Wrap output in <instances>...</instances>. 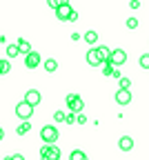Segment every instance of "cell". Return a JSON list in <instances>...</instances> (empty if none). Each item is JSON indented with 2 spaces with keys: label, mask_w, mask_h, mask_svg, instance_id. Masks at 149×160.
Returning <instances> with one entry per match:
<instances>
[{
  "label": "cell",
  "mask_w": 149,
  "mask_h": 160,
  "mask_svg": "<svg viewBox=\"0 0 149 160\" xmlns=\"http://www.w3.org/2000/svg\"><path fill=\"white\" fill-rule=\"evenodd\" d=\"M40 100H42V96H40V91L38 89H27V93H25V102L27 105H31L33 109L40 105Z\"/></svg>",
  "instance_id": "8992f818"
},
{
  "label": "cell",
  "mask_w": 149,
  "mask_h": 160,
  "mask_svg": "<svg viewBox=\"0 0 149 160\" xmlns=\"http://www.w3.org/2000/svg\"><path fill=\"white\" fill-rule=\"evenodd\" d=\"M65 118H67L65 111H56V113H54V120H56V122H65Z\"/></svg>",
  "instance_id": "cb8c5ba5"
},
{
  "label": "cell",
  "mask_w": 149,
  "mask_h": 160,
  "mask_svg": "<svg viewBox=\"0 0 149 160\" xmlns=\"http://www.w3.org/2000/svg\"><path fill=\"white\" fill-rule=\"evenodd\" d=\"M11 160H25V156H23V153H13Z\"/></svg>",
  "instance_id": "f1b7e54d"
},
{
  "label": "cell",
  "mask_w": 149,
  "mask_h": 160,
  "mask_svg": "<svg viewBox=\"0 0 149 160\" xmlns=\"http://www.w3.org/2000/svg\"><path fill=\"white\" fill-rule=\"evenodd\" d=\"M40 158L42 160H60V149L56 145H42L40 147Z\"/></svg>",
  "instance_id": "3957f363"
},
{
  "label": "cell",
  "mask_w": 149,
  "mask_h": 160,
  "mask_svg": "<svg viewBox=\"0 0 149 160\" xmlns=\"http://www.w3.org/2000/svg\"><path fill=\"white\" fill-rule=\"evenodd\" d=\"M40 138H42V142H45V145H56V140H58L56 125H45L40 129Z\"/></svg>",
  "instance_id": "6da1fadb"
},
{
  "label": "cell",
  "mask_w": 149,
  "mask_h": 160,
  "mask_svg": "<svg viewBox=\"0 0 149 160\" xmlns=\"http://www.w3.org/2000/svg\"><path fill=\"white\" fill-rule=\"evenodd\" d=\"M102 73H105V76H114V73H116V67L109 62V60L105 62V67H102Z\"/></svg>",
  "instance_id": "ffe728a7"
},
{
  "label": "cell",
  "mask_w": 149,
  "mask_h": 160,
  "mask_svg": "<svg viewBox=\"0 0 149 160\" xmlns=\"http://www.w3.org/2000/svg\"><path fill=\"white\" fill-rule=\"evenodd\" d=\"M47 5H49L51 9H58V7H60V2H58V0H47Z\"/></svg>",
  "instance_id": "484cf974"
},
{
  "label": "cell",
  "mask_w": 149,
  "mask_h": 160,
  "mask_svg": "<svg viewBox=\"0 0 149 160\" xmlns=\"http://www.w3.org/2000/svg\"><path fill=\"white\" fill-rule=\"evenodd\" d=\"M16 45H18V49H20V53H25V56H29L33 49H31V45L27 42V40H23V38H20V40H16Z\"/></svg>",
  "instance_id": "7c38bea8"
},
{
  "label": "cell",
  "mask_w": 149,
  "mask_h": 160,
  "mask_svg": "<svg viewBox=\"0 0 149 160\" xmlns=\"http://www.w3.org/2000/svg\"><path fill=\"white\" fill-rule=\"evenodd\" d=\"M9 71H11V62H9L7 58H0V76H5Z\"/></svg>",
  "instance_id": "2e32d148"
},
{
  "label": "cell",
  "mask_w": 149,
  "mask_h": 160,
  "mask_svg": "<svg viewBox=\"0 0 149 160\" xmlns=\"http://www.w3.org/2000/svg\"><path fill=\"white\" fill-rule=\"evenodd\" d=\"M45 69H47L49 73H54V71L58 69V62H56L54 58H47V60H45Z\"/></svg>",
  "instance_id": "d6986e66"
},
{
  "label": "cell",
  "mask_w": 149,
  "mask_h": 160,
  "mask_svg": "<svg viewBox=\"0 0 149 160\" xmlns=\"http://www.w3.org/2000/svg\"><path fill=\"white\" fill-rule=\"evenodd\" d=\"M76 20H78V11L74 9V11H71V16H69V22H76Z\"/></svg>",
  "instance_id": "4316f807"
},
{
  "label": "cell",
  "mask_w": 149,
  "mask_h": 160,
  "mask_svg": "<svg viewBox=\"0 0 149 160\" xmlns=\"http://www.w3.org/2000/svg\"><path fill=\"white\" fill-rule=\"evenodd\" d=\"M138 65H140L142 69H149V53H142V56L138 58Z\"/></svg>",
  "instance_id": "44dd1931"
},
{
  "label": "cell",
  "mask_w": 149,
  "mask_h": 160,
  "mask_svg": "<svg viewBox=\"0 0 149 160\" xmlns=\"http://www.w3.org/2000/svg\"><path fill=\"white\" fill-rule=\"evenodd\" d=\"M76 122H78V125H85V122H87V118H85L82 113H78V120H76Z\"/></svg>",
  "instance_id": "83f0119b"
},
{
  "label": "cell",
  "mask_w": 149,
  "mask_h": 160,
  "mask_svg": "<svg viewBox=\"0 0 149 160\" xmlns=\"http://www.w3.org/2000/svg\"><path fill=\"white\" fill-rule=\"evenodd\" d=\"M98 51H100V58L105 60V62H107V60L111 58V49H109V47H105V45H100V47H98Z\"/></svg>",
  "instance_id": "ac0fdd59"
},
{
  "label": "cell",
  "mask_w": 149,
  "mask_h": 160,
  "mask_svg": "<svg viewBox=\"0 0 149 160\" xmlns=\"http://www.w3.org/2000/svg\"><path fill=\"white\" fill-rule=\"evenodd\" d=\"M65 102H67V107H69V111H71V113H80V111H82V107H85L82 98H80L78 93H67Z\"/></svg>",
  "instance_id": "7a4b0ae2"
},
{
  "label": "cell",
  "mask_w": 149,
  "mask_h": 160,
  "mask_svg": "<svg viewBox=\"0 0 149 160\" xmlns=\"http://www.w3.org/2000/svg\"><path fill=\"white\" fill-rule=\"evenodd\" d=\"M40 62H42V58H40L38 51H31L29 56H25V67H27V69H36Z\"/></svg>",
  "instance_id": "30bf717a"
},
{
  "label": "cell",
  "mask_w": 149,
  "mask_h": 160,
  "mask_svg": "<svg viewBox=\"0 0 149 160\" xmlns=\"http://www.w3.org/2000/svg\"><path fill=\"white\" fill-rule=\"evenodd\" d=\"M118 85H120V89H129V87H131V80H129V78H120Z\"/></svg>",
  "instance_id": "7402d4cb"
},
{
  "label": "cell",
  "mask_w": 149,
  "mask_h": 160,
  "mask_svg": "<svg viewBox=\"0 0 149 160\" xmlns=\"http://www.w3.org/2000/svg\"><path fill=\"white\" fill-rule=\"evenodd\" d=\"M5 53H7V60H11V58H16V56H20V49H18V45H7V49H5Z\"/></svg>",
  "instance_id": "9a60e30c"
},
{
  "label": "cell",
  "mask_w": 149,
  "mask_h": 160,
  "mask_svg": "<svg viewBox=\"0 0 149 160\" xmlns=\"http://www.w3.org/2000/svg\"><path fill=\"white\" fill-rule=\"evenodd\" d=\"M3 138H5V129H3V127H0V140H3Z\"/></svg>",
  "instance_id": "f546056e"
},
{
  "label": "cell",
  "mask_w": 149,
  "mask_h": 160,
  "mask_svg": "<svg viewBox=\"0 0 149 160\" xmlns=\"http://www.w3.org/2000/svg\"><path fill=\"white\" fill-rule=\"evenodd\" d=\"M71 11H74V7L67 2V0H60V7L56 9V18H58V20H62V22H67L69 16H71Z\"/></svg>",
  "instance_id": "277c9868"
},
{
  "label": "cell",
  "mask_w": 149,
  "mask_h": 160,
  "mask_svg": "<svg viewBox=\"0 0 149 160\" xmlns=\"http://www.w3.org/2000/svg\"><path fill=\"white\" fill-rule=\"evenodd\" d=\"M109 62H111L114 67L125 65V62H127V53H125V49H114V51H111V58H109Z\"/></svg>",
  "instance_id": "52a82bcc"
},
{
  "label": "cell",
  "mask_w": 149,
  "mask_h": 160,
  "mask_svg": "<svg viewBox=\"0 0 149 160\" xmlns=\"http://www.w3.org/2000/svg\"><path fill=\"white\" fill-rule=\"evenodd\" d=\"M69 160H87V153L80 151V149H74V151L69 153Z\"/></svg>",
  "instance_id": "e0dca14e"
},
{
  "label": "cell",
  "mask_w": 149,
  "mask_h": 160,
  "mask_svg": "<svg viewBox=\"0 0 149 160\" xmlns=\"http://www.w3.org/2000/svg\"><path fill=\"white\" fill-rule=\"evenodd\" d=\"M118 147H120L122 151H131V149H134V140H131L129 136H122V138L118 140Z\"/></svg>",
  "instance_id": "8fae6325"
},
{
  "label": "cell",
  "mask_w": 149,
  "mask_h": 160,
  "mask_svg": "<svg viewBox=\"0 0 149 160\" xmlns=\"http://www.w3.org/2000/svg\"><path fill=\"white\" fill-rule=\"evenodd\" d=\"M82 38H85V42H89V45H96L98 42V33L94 29H89L87 33H82Z\"/></svg>",
  "instance_id": "4fadbf2b"
},
{
  "label": "cell",
  "mask_w": 149,
  "mask_h": 160,
  "mask_svg": "<svg viewBox=\"0 0 149 160\" xmlns=\"http://www.w3.org/2000/svg\"><path fill=\"white\" fill-rule=\"evenodd\" d=\"M3 160H11V156H9V158H3Z\"/></svg>",
  "instance_id": "4dcf8cb0"
},
{
  "label": "cell",
  "mask_w": 149,
  "mask_h": 160,
  "mask_svg": "<svg viewBox=\"0 0 149 160\" xmlns=\"http://www.w3.org/2000/svg\"><path fill=\"white\" fill-rule=\"evenodd\" d=\"M76 120H78V118H76V116H74V113L69 111V113H67V118H65V122H67V125H74Z\"/></svg>",
  "instance_id": "d4e9b609"
},
{
  "label": "cell",
  "mask_w": 149,
  "mask_h": 160,
  "mask_svg": "<svg viewBox=\"0 0 149 160\" xmlns=\"http://www.w3.org/2000/svg\"><path fill=\"white\" fill-rule=\"evenodd\" d=\"M105 60L100 58V51H98V47H94V49H89L87 51V65H91V67H98V65H102Z\"/></svg>",
  "instance_id": "ba28073f"
},
{
  "label": "cell",
  "mask_w": 149,
  "mask_h": 160,
  "mask_svg": "<svg viewBox=\"0 0 149 160\" xmlns=\"http://www.w3.org/2000/svg\"><path fill=\"white\" fill-rule=\"evenodd\" d=\"M29 129H31V125H29V120H23L18 127H16V133L18 136H25V133H29Z\"/></svg>",
  "instance_id": "5bb4252c"
},
{
  "label": "cell",
  "mask_w": 149,
  "mask_h": 160,
  "mask_svg": "<svg viewBox=\"0 0 149 160\" xmlns=\"http://www.w3.org/2000/svg\"><path fill=\"white\" fill-rule=\"evenodd\" d=\"M125 25H127V29H136L138 27V18H127Z\"/></svg>",
  "instance_id": "603a6c76"
},
{
  "label": "cell",
  "mask_w": 149,
  "mask_h": 160,
  "mask_svg": "<svg viewBox=\"0 0 149 160\" xmlns=\"http://www.w3.org/2000/svg\"><path fill=\"white\" fill-rule=\"evenodd\" d=\"M116 102L120 105V107H127L131 102V91L129 89H118L116 91Z\"/></svg>",
  "instance_id": "9c48e42d"
},
{
  "label": "cell",
  "mask_w": 149,
  "mask_h": 160,
  "mask_svg": "<svg viewBox=\"0 0 149 160\" xmlns=\"http://www.w3.org/2000/svg\"><path fill=\"white\" fill-rule=\"evenodd\" d=\"M16 116H18V118H23V120H29V118L33 116V107L27 105L25 100H23V102H18V105H16Z\"/></svg>",
  "instance_id": "5b68a950"
}]
</instances>
